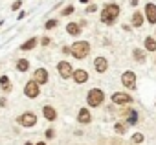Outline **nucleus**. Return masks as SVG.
Listing matches in <instances>:
<instances>
[{"label":"nucleus","instance_id":"obj_11","mask_svg":"<svg viewBox=\"0 0 156 145\" xmlns=\"http://www.w3.org/2000/svg\"><path fill=\"white\" fill-rule=\"evenodd\" d=\"M145 17H147V20H149L151 24L156 22V6H154V4H147V6H145Z\"/></svg>","mask_w":156,"mask_h":145},{"label":"nucleus","instance_id":"obj_8","mask_svg":"<svg viewBox=\"0 0 156 145\" xmlns=\"http://www.w3.org/2000/svg\"><path fill=\"white\" fill-rule=\"evenodd\" d=\"M112 101H114L116 105H127V103L132 101V96H129V94H125V92H114V94H112Z\"/></svg>","mask_w":156,"mask_h":145},{"label":"nucleus","instance_id":"obj_34","mask_svg":"<svg viewBox=\"0 0 156 145\" xmlns=\"http://www.w3.org/2000/svg\"><path fill=\"white\" fill-rule=\"evenodd\" d=\"M0 26H2V22H0Z\"/></svg>","mask_w":156,"mask_h":145},{"label":"nucleus","instance_id":"obj_6","mask_svg":"<svg viewBox=\"0 0 156 145\" xmlns=\"http://www.w3.org/2000/svg\"><path fill=\"white\" fill-rule=\"evenodd\" d=\"M19 123H20L22 127H33V125L37 123V116H35L33 112H24V114L19 118Z\"/></svg>","mask_w":156,"mask_h":145},{"label":"nucleus","instance_id":"obj_32","mask_svg":"<svg viewBox=\"0 0 156 145\" xmlns=\"http://www.w3.org/2000/svg\"><path fill=\"white\" fill-rule=\"evenodd\" d=\"M37 145H46V143H44V141H39V143H37Z\"/></svg>","mask_w":156,"mask_h":145},{"label":"nucleus","instance_id":"obj_19","mask_svg":"<svg viewBox=\"0 0 156 145\" xmlns=\"http://www.w3.org/2000/svg\"><path fill=\"white\" fill-rule=\"evenodd\" d=\"M17 70H19V72H26V70H30V61L20 59V61L17 62Z\"/></svg>","mask_w":156,"mask_h":145},{"label":"nucleus","instance_id":"obj_14","mask_svg":"<svg viewBox=\"0 0 156 145\" xmlns=\"http://www.w3.org/2000/svg\"><path fill=\"white\" fill-rule=\"evenodd\" d=\"M42 114H44V118L46 119H50V121H53L55 118H57V112H55V108L53 107H42Z\"/></svg>","mask_w":156,"mask_h":145},{"label":"nucleus","instance_id":"obj_5","mask_svg":"<svg viewBox=\"0 0 156 145\" xmlns=\"http://www.w3.org/2000/svg\"><path fill=\"white\" fill-rule=\"evenodd\" d=\"M57 70H59V76H61L62 79H68V77L73 76V70H72L70 62H66V61H61V62L57 64Z\"/></svg>","mask_w":156,"mask_h":145},{"label":"nucleus","instance_id":"obj_3","mask_svg":"<svg viewBox=\"0 0 156 145\" xmlns=\"http://www.w3.org/2000/svg\"><path fill=\"white\" fill-rule=\"evenodd\" d=\"M103 99H105V94H103L101 88H92L87 96V101H88L90 107H99L103 103Z\"/></svg>","mask_w":156,"mask_h":145},{"label":"nucleus","instance_id":"obj_30","mask_svg":"<svg viewBox=\"0 0 156 145\" xmlns=\"http://www.w3.org/2000/svg\"><path fill=\"white\" fill-rule=\"evenodd\" d=\"M46 136H48V138H53V130H51V129H50V130H48V132H46Z\"/></svg>","mask_w":156,"mask_h":145},{"label":"nucleus","instance_id":"obj_15","mask_svg":"<svg viewBox=\"0 0 156 145\" xmlns=\"http://www.w3.org/2000/svg\"><path fill=\"white\" fill-rule=\"evenodd\" d=\"M123 116H125V119H127L129 125H134V123L138 121V112H136V110H125Z\"/></svg>","mask_w":156,"mask_h":145},{"label":"nucleus","instance_id":"obj_25","mask_svg":"<svg viewBox=\"0 0 156 145\" xmlns=\"http://www.w3.org/2000/svg\"><path fill=\"white\" fill-rule=\"evenodd\" d=\"M132 141H134V143H141V141H143V134H140V132H136V134L132 136Z\"/></svg>","mask_w":156,"mask_h":145},{"label":"nucleus","instance_id":"obj_7","mask_svg":"<svg viewBox=\"0 0 156 145\" xmlns=\"http://www.w3.org/2000/svg\"><path fill=\"white\" fill-rule=\"evenodd\" d=\"M39 85L35 83V81H30V83H26V87H24V94L30 97V99H33V97H37L39 96Z\"/></svg>","mask_w":156,"mask_h":145},{"label":"nucleus","instance_id":"obj_10","mask_svg":"<svg viewBox=\"0 0 156 145\" xmlns=\"http://www.w3.org/2000/svg\"><path fill=\"white\" fill-rule=\"evenodd\" d=\"M37 85H46L48 83V72L44 70V68H39V70H35V79H33Z\"/></svg>","mask_w":156,"mask_h":145},{"label":"nucleus","instance_id":"obj_23","mask_svg":"<svg viewBox=\"0 0 156 145\" xmlns=\"http://www.w3.org/2000/svg\"><path fill=\"white\" fill-rule=\"evenodd\" d=\"M114 130H116L118 134H123V132H125V125H123V123H116V125H114Z\"/></svg>","mask_w":156,"mask_h":145},{"label":"nucleus","instance_id":"obj_26","mask_svg":"<svg viewBox=\"0 0 156 145\" xmlns=\"http://www.w3.org/2000/svg\"><path fill=\"white\" fill-rule=\"evenodd\" d=\"M20 6H22V2H20V0H17V2L11 6V9H13V11H17V9H20Z\"/></svg>","mask_w":156,"mask_h":145},{"label":"nucleus","instance_id":"obj_1","mask_svg":"<svg viewBox=\"0 0 156 145\" xmlns=\"http://www.w3.org/2000/svg\"><path fill=\"white\" fill-rule=\"evenodd\" d=\"M118 17H119V8H118V4H107V6L103 8V11H101V22H105V24H108V26H112V24L118 20Z\"/></svg>","mask_w":156,"mask_h":145},{"label":"nucleus","instance_id":"obj_21","mask_svg":"<svg viewBox=\"0 0 156 145\" xmlns=\"http://www.w3.org/2000/svg\"><path fill=\"white\" fill-rule=\"evenodd\" d=\"M35 44H37V39H30V41H26L20 48H22V50H31V48H35Z\"/></svg>","mask_w":156,"mask_h":145},{"label":"nucleus","instance_id":"obj_28","mask_svg":"<svg viewBox=\"0 0 156 145\" xmlns=\"http://www.w3.org/2000/svg\"><path fill=\"white\" fill-rule=\"evenodd\" d=\"M41 42H42V46H48V44H50V39H48V37H44Z\"/></svg>","mask_w":156,"mask_h":145},{"label":"nucleus","instance_id":"obj_17","mask_svg":"<svg viewBox=\"0 0 156 145\" xmlns=\"http://www.w3.org/2000/svg\"><path fill=\"white\" fill-rule=\"evenodd\" d=\"M143 24V15L140 13V11H136L134 15H132V26H136V28H140Z\"/></svg>","mask_w":156,"mask_h":145},{"label":"nucleus","instance_id":"obj_9","mask_svg":"<svg viewBox=\"0 0 156 145\" xmlns=\"http://www.w3.org/2000/svg\"><path fill=\"white\" fill-rule=\"evenodd\" d=\"M73 81H75L77 85L87 83V81H88V72H87V70H83V68L73 70Z\"/></svg>","mask_w":156,"mask_h":145},{"label":"nucleus","instance_id":"obj_13","mask_svg":"<svg viewBox=\"0 0 156 145\" xmlns=\"http://www.w3.org/2000/svg\"><path fill=\"white\" fill-rule=\"evenodd\" d=\"M77 119H79V123H90L92 121V116H90V112H88V108H81L79 110V116H77Z\"/></svg>","mask_w":156,"mask_h":145},{"label":"nucleus","instance_id":"obj_18","mask_svg":"<svg viewBox=\"0 0 156 145\" xmlns=\"http://www.w3.org/2000/svg\"><path fill=\"white\" fill-rule=\"evenodd\" d=\"M145 50L147 51H156V41L152 37H147L145 39Z\"/></svg>","mask_w":156,"mask_h":145},{"label":"nucleus","instance_id":"obj_4","mask_svg":"<svg viewBox=\"0 0 156 145\" xmlns=\"http://www.w3.org/2000/svg\"><path fill=\"white\" fill-rule=\"evenodd\" d=\"M121 85L125 87V88H136V74H134V72H125V74L121 76Z\"/></svg>","mask_w":156,"mask_h":145},{"label":"nucleus","instance_id":"obj_20","mask_svg":"<svg viewBox=\"0 0 156 145\" xmlns=\"http://www.w3.org/2000/svg\"><path fill=\"white\" fill-rule=\"evenodd\" d=\"M0 87H2L6 92H9V90H11V85H9V79H8V76H2V77H0Z\"/></svg>","mask_w":156,"mask_h":145},{"label":"nucleus","instance_id":"obj_33","mask_svg":"<svg viewBox=\"0 0 156 145\" xmlns=\"http://www.w3.org/2000/svg\"><path fill=\"white\" fill-rule=\"evenodd\" d=\"M26 145H33V143H30V141H28V143H26Z\"/></svg>","mask_w":156,"mask_h":145},{"label":"nucleus","instance_id":"obj_2","mask_svg":"<svg viewBox=\"0 0 156 145\" xmlns=\"http://www.w3.org/2000/svg\"><path fill=\"white\" fill-rule=\"evenodd\" d=\"M70 51L73 53L75 59H85L88 55V51H90V44L87 41H77V42H73V46L70 48Z\"/></svg>","mask_w":156,"mask_h":145},{"label":"nucleus","instance_id":"obj_29","mask_svg":"<svg viewBox=\"0 0 156 145\" xmlns=\"http://www.w3.org/2000/svg\"><path fill=\"white\" fill-rule=\"evenodd\" d=\"M96 9H98L96 6H88V9H87V11H88V13H92V11H96Z\"/></svg>","mask_w":156,"mask_h":145},{"label":"nucleus","instance_id":"obj_31","mask_svg":"<svg viewBox=\"0 0 156 145\" xmlns=\"http://www.w3.org/2000/svg\"><path fill=\"white\" fill-rule=\"evenodd\" d=\"M79 2H83V4H88V2H90V0H79Z\"/></svg>","mask_w":156,"mask_h":145},{"label":"nucleus","instance_id":"obj_22","mask_svg":"<svg viewBox=\"0 0 156 145\" xmlns=\"http://www.w3.org/2000/svg\"><path fill=\"white\" fill-rule=\"evenodd\" d=\"M132 55H134V59H136V61H140V62L145 59V53H143V50H138V48L132 51Z\"/></svg>","mask_w":156,"mask_h":145},{"label":"nucleus","instance_id":"obj_27","mask_svg":"<svg viewBox=\"0 0 156 145\" xmlns=\"http://www.w3.org/2000/svg\"><path fill=\"white\" fill-rule=\"evenodd\" d=\"M75 9L72 8V6H68V8H64V11H62V15H70V13H73Z\"/></svg>","mask_w":156,"mask_h":145},{"label":"nucleus","instance_id":"obj_24","mask_svg":"<svg viewBox=\"0 0 156 145\" xmlns=\"http://www.w3.org/2000/svg\"><path fill=\"white\" fill-rule=\"evenodd\" d=\"M55 26H57V20H53V19H51V20H48V22L44 24V28H46V30H53Z\"/></svg>","mask_w":156,"mask_h":145},{"label":"nucleus","instance_id":"obj_12","mask_svg":"<svg viewBox=\"0 0 156 145\" xmlns=\"http://www.w3.org/2000/svg\"><path fill=\"white\" fill-rule=\"evenodd\" d=\"M94 66H96V72L103 74V72H107V68H108V62H107L105 57H98V59L94 61Z\"/></svg>","mask_w":156,"mask_h":145},{"label":"nucleus","instance_id":"obj_16","mask_svg":"<svg viewBox=\"0 0 156 145\" xmlns=\"http://www.w3.org/2000/svg\"><path fill=\"white\" fill-rule=\"evenodd\" d=\"M66 31H68L70 35H79V33H81V28H79V24L70 22V24H66Z\"/></svg>","mask_w":156,"mask_h":145}]
</instances>
